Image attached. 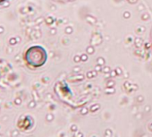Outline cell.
<instances>
[{"mask_svg":"<svg viewBox=\"0 0 152 137\" xmlns=\"http://www.w3.org/2000/svg\"><path fill=\"white\" fill-rule=\"evenodd\" d=\"M25 59L29 64L39 67L46 62L47 54L43 48L39 46H33L27 50Z\"/></svg>","mask_w":152,"mask_h":137,"instance_id":"cell-1","label":"cell"},{"mask_svg":"<svg viewBox=\"0 0 152 137\" xmlns=\"http://www.w3.org/2000/svg\"><path fill=\"white\" fill-rule=\"evenodd\" d=\"M5 1H7V0H0V4L3 3V2H5Z\"/></svg>","mask_w":152,"mask_h":137,"instance_id":"cell-2","label":"cell"}]
</instances>
